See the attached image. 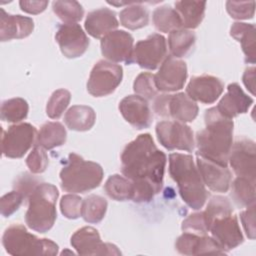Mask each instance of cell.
<instances>
[{
	"label": "cell",
	"mask_w": 256,
	"mask_h": 256,
	"mask_svg": "<svg viewBox=\"0 0 256 256\" xmlns=\"http://www.w3.org/2000/svg\"><path fill=\"white\" fill-rule=\"evenodd\" d=\"M166 155L149 133L138 135L121 154V172L132 182H148L159 193L163 187Z\"/></svg>",
	"instance_id": "6da1fadb"
},
{
	"label": "cell",
	"mask_w": 256,
	"mask_h": 256,
	"mask_svg": "<svg viewBox=\"0 0 256 256\" xmlns=\"http://www.w3.org/2000/svg\"><path fill=\"white\" fill-rule=\"evenodd\" d=\"M205 128L198 131L195 138L197 153L201 156L227 166L233 144V120L220 115L215 107H211L204 114Z\"/></svg>",
	"instance_id": "7a4b0ae2"
},
{
	"label": "cell",
	"mask_w": 256,
	"mask_h": 256,
	"mask_svg": "<svg viewBox=\"0 0 256 256\" xmlns=\"http://www.w3.org/2000/svg\"><path fill=\"white\" fill-rule=\"evenodd\" d=\"M169 174L176 182L179 194L186 205L193 210L202 208L208 192L193 157L182 153L170 154Z\"/></svg>",
	"instance_id": "3957f363"
},
{
	"label": "cell",
	"mask_w": 256,
	"mask_h": 256,
	"mask_svg": "<svg viewBox=\"0 0 256 256\" xmlns=\"http://www.w3.org/2000/svg\"><path fill=\"white\" fill-rule=\"evenodd\" d=\"M103 175V169L98 163L86 161L72 152L60 171L61 188L69 193H85L97 188Z\"/></svg>",
	"instance_id": "277c9868"
},
{
	"label": "cell",
	"mask_w": 256,
	"mask_h": 256,
	"mask_svg": "<svg viewBox=\"0 0 256 256\" xmlns=\"http://www.w3.org/2000/svg\"><path fill=\"white\" fill-rule=\"evenodd\" d=\"M59 192L50 183H39L28 197V208L25 214L27 226L39 233L50 230L56 220V201Z\"/></svg>",
	"instance_id": "5b68a950"
},
{
	"label": "cell",
	"mask_w": 256,
	"mask_h": 256,
	"mask_svg": "<svg viewBox=\"0 0 256 256\" xmlns=\"http://www.w3.org/2000/svg\"><path fill=\"white\" fill-rule=\"evenodd\" d=\"M2 244L6 252L13 256H54L59 249L58 245L52 240L38 238L28 232L25 226L21 224H13L6 228L2 236Z\"/></svg>",
	"instance_id": "8992f818"
},
{
	"label": "cell",
	"mask_w": 256,
	"mask_h": 256,
	"mask_svg": "<svg viewBox=\"0 0 256 256\" xmlns=\"http://www.w3.org/2000/svg\"><path fill=\"white\" fill-rule=\"evenodd\" d=\"M154 112L163 118H171L174 121L192 122L198 115V105L186 93L158 94L153 99Z\"/></svg>",
	"instance_id": "52a82bcc"
},
{
	"label": "cell",
	"mask_w": 256,
	"mask_h": 256,
	"mask_svg": "<svg viewBox=\"0 0 256 256\" xmlns=\"http://www.w3.org/2000/svg\"><path fill=\"white\" fill-rule=\"evenodd\" d=\"M122 78L123 69L120 65L107 60H99L90 72L87 91L94 97L107 96L116 90Z\"/></svg>",
	"instance_id": "ba28073f"
},
{
	"label": "cell",
	"mask_w": 256,
	"mask_h": 256,
	"mask_svg": "<svg viewBox=\"0 0 256 256\" xmlns=\"http://www.w3.org/2000/svg\"><path fill=\"white\" fill-rule=\"evenodd\" d=\"M37 130L30 123H19L3 131L1 140L2 154L7 158H21L34 144Z\"/></svg>",
	"instance_id": "9c48e42d"
},
{
	"label": "cell",
	"mask_w": 256,
	"mask_h": 256,
	"mask_svg": "<svg viewBox=\"0 0 256 256\" xmlns=\"http://www.w3.org/2000/svg\"><path fill=\"white\" fill-rule=\"evenodd\" d=\"M156 135L160 144L168 150L192 152L195 148L193 131L185 123L164 120L156 125Z\"/></svg>",
	"instance_id": "30bf717a"
},
{
	"label": "cell",
	"mask_w": 256,
	"mask_h": 256,
	"mask_svg": "<svg viewBox=\"0 0 256 256\" xmlns=\"http://www.w3.org/2000/svg\"><path fill=\"white\" fill-rule=\"evenodd\" d=\"M166 57V39L163 35L154 33L134 45L131 63H136L143 69L155 70L162 64Z\"/></svg>",
	"instance_id": "8fae6325"
},
{
	"label": "cell",
	"mask_w": 256,
	"mask_h": 256,
	"mask_svg": "<svg viewBox=\"0 0 256 256\" xmlns=\"http://www.w3.org/2000/svg\"><path fill=\"white\" fill-rule=\"evenodd\" d=\"M70 243L79 255H121L116 245L102 242L98 230L91 226L78 229L71 236Z\"/></svg>",
	"instance_id": "7c38bea8"
},
{
	"label": "cell",
	"mask_w": 256,
	"mask_h": 256,
	"mask_svg": "<svg viewBox=\"0 0 256 256\" xmlns=\"http://www.w3.org/2000/svg\"><path fill=\"white\" fill-rule=\"evenodd\" d=\"M187 79L186 63L173 56H167L154 75L155 86L159 92L169 93L181 90Z\"/></svg>",
	"instance_id": "4fadbf2b"
},
{
	"label": "cell",
	"mask_w": 256,
	"mask_h": 256,
	"mask_svg": "<svg viewBox=\"0 0 256 256\" xmlns=\"http://www.w3.org/2000/svg\"><path fill=\"white\" fill-rule=\"evenodd\" d=\"M55 40L62 54L74 59L82 56L89 46V38L77 23H63L58 26Z\"/></svg>",
	"instance_id": "5bb4252c"
},
{
	"label": "cell",
	"mask_w": 256,
	"mask_h": 256,
	"mask_svg": "<svg viewBox=\"0 0 256 256\" xmlns=\"http://www.w3.org/2000/svg\"><path fill=\"white\" fill-rule=\"evenodd\" d=\"M228 163L237 176L256 179L255 142L245 137L236 140L232 144Z\"/></svg>",
	"instance_id": "9a60e30c"
},
{
	"label": "cell",
	"mask_w": 256,
	"mask_h": 256,
	"mask_svg": "<svg viewBox=\"0 0 256 256\" xmlns=\"http://www.w3.org/2000/svg\"><path fill=\"white\" fill-rule=\"evenodd\" d=\"M211 237L224 251L232 250L243 243V234L237 216L233 213L213 219L209 226Z\"/></svg>",
	"instance_id": "2e32d148"
},
{
	"label": "cell",
	"mask_w": 256,
	"mask_h": 256,
	"mask_svg": "<svg viewBox=\"0 0 256 256\" xmlns=\"http://www.w3.org/2000/svg\"><path fill=\"white\" fill-rule=\"evenodd\" d=\"M101 53L110 62L131 64L134 47L132 35L124 30H114L101 38Z\"/></svg>",
	"instance_id": "e0dca14e"
},
{
	"label": "cell",
	"mask_w": 256,
	"mask_h": 256,
	"mask_svg": "<svg viewBox=\"0 0 256 256\" xmlns=\"http://www.w3.org/2000/svg\"><path fill=\"white\" fill-rule=\"evenodd\" d=\"M196 166L203 183L211 191L225 193L229 190L232 175L227 166L213 162L196 153Z\"/></svg>",
	"instance_id": "ac0fdd59"
},
{
	"label": "cell",
	"mask_w": 256,
	"mask_h": 256,
	"mask_svg": "<svg viewBox=\"0 0 256 256\" xmlns=\"http://www.w3.org/2000/svg\"><path fill=\"white\" fill-rule=\"evenodd\" d=\"M223 91V81L212 75L194 76L186 86V94L195 102L199 101L203 104L214 103Z\"/></svg>",
	"instance_id": "d6986e66"
},
{
	"label": "cell",
	"mask_w": 256,
	"mask_h": 256,
	"mask_svg": "<svg viewBox=\"0 0 256 256\" xmlns=\"http://www.w3.org/2000/svg\"><path fill=\"white\" fill-rule=\"evenodd\" d=\"M123 118L136 129H145L151 125L152 113L148 101L139 95H128L119 103Z\"/></svg>",
	"instance_id": "ffe728a7"
},
{
	"label": "cell",
	"mask_w": 256,
	"mask_h": 256,
	"mask_svg": "<svg viewBox=\"0 0 256 256\" xmlns=\"http://www.w3.org/2000/svg\"><path fill=\"white\" fill-rule=\"evenodd\" d=\"M175 249L182 255H199V254H218L223 255L227 252L210 236L197 235L183 232L176 241Z\"/></svg>",
	"instance_id": "44dd1931"
},
{
	"label": "cell",
	"mask_w": 256,
	"mask_h": 256,
	"mask_svg": "<svg viewBox=\"0 0 256 256\" xmlns=\"http://www.w3.org/2000/svg\"><path fill=\"white\" fill-rule=\"evenodd\" d=\"M252 104L253 99L242 90L240 85L238 83H231L215 108L220 115L232 120L234 117L246 113Z\"/></svg>",
	"instance_id": "7402d4cb"
},
{
	"label": "cell",
	"mask_w": 256,
	"mask_h": 256,
	"mask_svg": "<svg viewBox=\"0 0 256 256\" xmlns=\"http://www.w3.org/2000/svg\"><path fill=\"white\" fill-rule=\"evenodd\" d=\"M0 40L2 42L12 39L28 37L34 30V21L30 17L12 15L0 9Z\"/></svg>",
	"instance_id": "603a6c76"
},
{
	"label": "cell",
	"mask_w": 256,
	"mask_h": 256,
	"mask_svg": "<svg viewBox=\"0 0 256 256\" xmlns=\"http://www.w3.org/2000/svg\"><path fill=\"white\" fill-rule=\"evenodd\" d=\"M119 25L116 13L109 8H99L88 13L85 29L94 38H102L114 31Z\"/></svg>",
	"instance_id": "cb8c5ba5"
},
{
	"label": "cell",
	"mask_w": 256,
	"mask_h": 256,
	"mask_svg": "<svg viewBox=\"0 0 256 256\" xmlns=\"http://www.w3.org/2000/svg\"><path fill=\"white\" fill-rule=\"evenodd\" d=\"M230 35L241 44L245 62L254 64L256 61L255 26L244 22H235L230 28Z\"/></svg>",
	"instance_id": "d4e9b609"
},
{
	"label": "cell",
	"mask_w": 256,
	"mask_h": 256,
	"mask_svg": "<svg viewBox=\"0 0 256 256\" xmlns=\"http://www.w3.org/2000/svg\"><path fill=\"white\" fill-rule=\"evenodd\" d=\"M96 121V113L90 106L74 105L68 109L64 116L66 126L73 131H88Z\"/></svg>",
	"instance_id": "484cf974"
},
{
	"label": "cell",
	"mask_w": 256,
	"mask_h": 256,
	"mask_svg": "<svg viewBox=\"0 0 256 256\" xmlns=\"http://www.w3.org/2000/svg\"><path fill=\"white\" fill-rule=\"evenodd\" d=\"M176 12L180 16L182 21V27L184 29L197 28L205 15L206 2L205 1H176Z\"/></svg>",
	"instance_id": "4316f807"
},
{
	"label": "cell",
	"mask_w": 256,
	"mask_h": 256,
	"mask_svg": "<svg viewBox=\"0 0 256 256\" xmlns=\"http://www.w3.org/2000/svg\"><path fill=\"white\" fill-rule=\"evenodd\" d=\"M67 132L64 125L60 122H47L43 124L37 133L36 145L43 147L45 150H51L59 147L66 142Z\"/></svg>",
	"instance_id": "83f0119b"
},
{
	"label": "cell",
	"mask_w": 256,
	"mask_h": 256,
	"mask_svg": "<svg viewBox=\"0 0 256 256\" xmlns=\"http://www.w3.org/2000/svg\"><path fill=\"white\" fill-rule=\"evenodd\" d=\"M255 183L256 179L237 176L230 184L232 200L238 207L246 208L255 204Z\"/></svg>",
	"instance_id": "f1b7e54d"
},
{
	"label": "cell",
	"mask_w": 256,
	"mask_h": 256,
	"mask_svg": "<svg viewBox=\"0 0 256 256\" xmlns=\"http://www.w3.org/2000/svg\"><path fill=\"white\" fill-rule=\"evenodd\" d=\"M196 41V35L189 29H177L169 33L168 47L171 56L182 58L187 56L193 49Z\"/></svg>",
	"instance_id": "f546056e"
},
{
	"label": "cell",
	"mask_w": 256,
	"mask_h": 256,
	"mask_svg": "<svg viewBox=\"0 0 256 256\" xmlns=\"http://www.w3.org/2000/svg\"><path fill=\"white\" fill-rule=\"evenodd\" d=\"M120 23L130 30L143 28L149 23V11L141 2H131L120 12Z\"/></svg>",
	"instance_id": "4dcf8cb0"
},
{
	"label": "cell",
	"mask_w": 256,
	"mask_h": 256,
	"mask_svg": "<svg viewBox=\"0 0 256 256\" xmlns=\"http://www.w3.org/2000/svg\"><path fill=\"white\" fill-rule=\"evenodd\" d=\"M152 21L159 32L170 33L174 30L183 28L180 16L176 10L169 5L157 7L153 11Z\"/></svg>",
	"instance_id": "1f68e13d"
},
{
	"label": "cell",
	"mask_w": 256,
	"mask_h": 256,
	"mask_svg": "<svg viewBox=\"0 0 256 256\" xmlns=\"http://www.w3.org/2000/svg\"><path fill=\"white\" fill-rule=\"evenodd\" d=\"M104 191L108 197L115 201L132 200L133 183L125 176L120 174H113L106 180Z\"/></svg>",
	"instance_id": "d6a6232c"
},
{
	"label": "cell",
	"mask_w": 256,
	"mask_h": 256,
	"mask_svg": "<svg viewBox=\"0 0 256 256\" xmlns=\"http://www.w3.org/2000/svg\"><path fill=\"white\" fill-rule=\"evenodd\" d=\"M107 200L99 195L91 194L83 199L81 217L87 223H99L107 211Z\"/></svg>",
	"instance_id": "836d02e7"
},
{
	"label": "cell",
	"mask_w": 256,
	"mask_h": 256,
	"mask_svg": "<svg viewBox=\"0 0 256 256\" xmlns=\"http://www.w3.org/2000/svg\"><path fill=\"white\" fill-rule=\"evenodd\" d=\"M29 111V105L23 98L16 97L3 101L1 105V119L9 123H18L24 120Z\"/></svg>",
	"instance_id": "e575fe53"
},
{
	"label": "cell",
	"mask_w": 256,
	"mask_h": 256,
	"mask_svg": "<svg viewBox=\"0 0 256 256\" xmlns=\"http://www.w3.org/2000/svg\"><path fill=\"white\" fill-rule=\"evenodd\" d=\"M52 9L56 16L64 23H77L84 15V9L77 1H54L52 3Z\"/></svg>",
	"instance_id": "d590c367"
},
{
	"label": "cell",
	"mask_w": 256,
	"mask_h": 256,
	"mask_svg": "<svg viewBox=\"0 0 256 256\" xmlns=\"http://www.w3.org/2000/svg\"><path fill=\"white\" fill-rule=\"evenodd\" d=\"M71 100V93L66 89L55 90L50 96L46 105V114L51 119H58L62 116Z\"/></svg>",
	"instance_id": "8d00e7d4"
},
{
	"label": "cell",
	"mask_w": 256,
	"mask_h": 256,
	"mask_svg": "<svg viewBox=\"0 0 256 256\" xmlns=\"http://www.w3.org/2000/svg\"><path fill=\"white\" fill-rule=\"evenodd\" d=\"M203 213L205 215L208 226H210V223L213 219L222 215L233 213V205L227 197L217 195L210 199Z\"/></svg>",
	"instance_id": "74e56055"
},
{
	"label": "cell",
	"mask_w": 256,
	"mask_h": 256,
	"mask_svg": "<svg viewBox=\"0 0 256 256\" xmlns=\"http://www.w3.org/2000/svg\"><path fill=\"white\" fill-rule=\"evenodd\" d=\"M133 90L136 95L143 97L144 99L153 100L158 95V90L155 86L154 74L150 72L140 73L134 81Z\"/></svg>",
	"instance_id": "f35d334b"
},
{
	"label": "cell",
	"mask_w": 256,
	"mask_h": 256,
	"mask_svg": "<svg viewBox=\"0 0 256 256\" xmlns=\"http://www.w3.org/2000/svg\"><path fill=\"white\" fill-rule=\"evenodd\" d=\"M26 165L30 172L34 174L43 173L49 165V159L45 149L39 145H35L26 158Z\"/></svg>",
	"instance_id": "ab89813d"
},
{
	"label": "cell",
	"mask_w": 256,
	"mask_h": 256,
	"mask_svg": "<svg viewBox=\"0 0 256 256\" xmlns=\"http://www.w3.org/2000/svg\"><path fill=\"white\" fill-rule=\"evenodd\" d=\"M181 229L183 232L197 235H207L209 232V226L203 211L190 214L186 219L183 220Z\"/></svg>",
	"instance_id": "60d3db41"
},
{
	"label": "cell",
	"mask_w": 256,
	"mask_h": 256,
	"mask_svg": "<svg viewBox=\"0 0 256 256\" xmlns=\"http://www.w3.org/2000/svg\"><path fill=\"white\" fill-rule=\"evenodd\" d=\"M83 199L74 194H66L60 200L61 213L68 219H77L81 216Z\"/></svg>",
	"instance_id": "b9f144b4"
},
{
	"label": "cell",
	"mask_w": 256,
	"mask_h": 256,
	"mask_svg": "<svg viewBox=\"0 0 256 256\" xmlns=\"http://www.w3.org/2000/svg\"><path fill=\"white\" fill-rule=\"evenodd\" d=\"M226 10L231 18L236 20L252 19L255 13V2H239V1H227Z\"/></svg>",
	"instance_id": "7bdbcfd3"
},
{
	"label": "cell",
	"mask_w": 256,
	"mask_h": 256,
	"mask_svg": "<svg viewBox=\"0 0 256 256\" xmlns=\"http://www.w3.org/2000/svg\"><path fill=\"white\" fill-rule=\"evenodd\" d=\"M24 200V196L16 190L6 193L0 199L1 215L3 217L11 216L14 212H16L19 209Z\"/></svg>",
	"instance_id": "ee69618b"
},
{
	"label": "cell",
	"mask_w": 256,
	"mask_h": 256,
	"mask_svg": "<svg viewBox=\"0 0 256 256\" xmlns=\"http://www.w3.org/2000/svg\"><path fill=\"white\" fill-rule=\"evenodd\" d=\"M41 183L38 179H36L34 176L28 174V173H23L19 175L13 184L14 190L20 192L25 199H28L29 195L31 192L34 190V188Z\"/></svg>",
	"instance_id": "f6af8a7d"
},
{
	"label": "cell",
	"mask_w": 256,
	"mask_h": 256,
	"mask_svg": "<svg viewBox=\"0 0 256 256\" xmlns=\"http://www.w3.org/2000/svg\"><path fill=\"white\" fill-rule=\"evenodd\" d=\"M240 220L247 237L251 240L255 239V204L246 207V209L240 213Z\"/></svg>",
	"instance_id": "bcb514c9"
},
{
	"label": "cell",
	"mask_w": 256,
	"mask_h": 256,
	"mask_svg": "<svg viewBox=\"0 0 256 256\" xmlns=\"http://www.w3.org/2000/svg\"><path fill=\"white\" fill-rule=\"evenodd\" d=\"M19 5L21 10L26 13L39 14L46 9L48 1H20Z\"/></svg>",
	"instance_id": "7dc6e473"
},
{
	"label": "cell",
	"mask_w": 256,
	"mask_h": 256,
	"mask_svg": "<svg viewBox=\"0 0 256 256\" xmlns=\"http://www.w3.org/2000/svg\"><path fill=\"white\" fill-rule=\"evenodd\" d=\"M242 79L245 87L251 92L252 95H255V67H248L245 70Z\"/></svg>",
	"instance_id": "c3c4849f"
},
{
	"label": "cell",
	"mask_w": 256,
	"mask_h": 256,
	"mask_svg": "<svg viewBox=\"0 0 256 256\" xmlns=\"http://www.w3.org/2000/svg\"><path fill=\"white\" fill-rule=\"evenodd\" d=\"M65 253H69V254H72V255H73V254H74V253H73V252H72V251H68V250H65V251H63V252H62V253H61V254H62V255H63V254H65Z\"/></svg>",
	"instance_id": "681fc988"
}]
</instances>
